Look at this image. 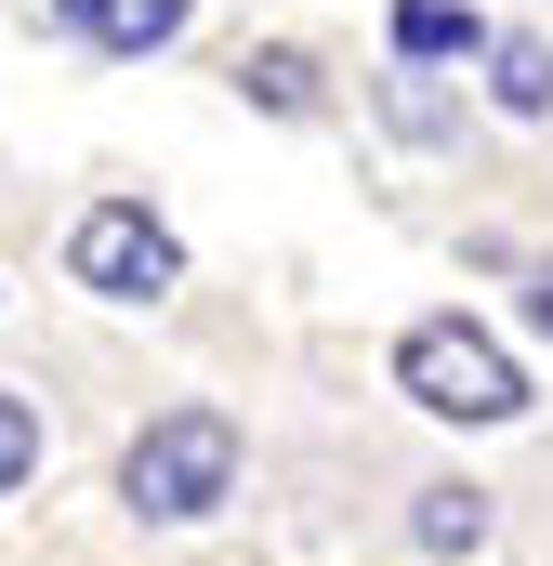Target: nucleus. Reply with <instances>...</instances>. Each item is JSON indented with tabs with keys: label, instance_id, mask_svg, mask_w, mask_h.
Returning <instances> with one entry per match:
<instances>
[{
	"label": "nucleus",
	"instance_id": "obj_5",
	"mask_svg": "<svg viewBox=\"0 0 553 566\" xmlns=\"http://www.w3.org/2000/svg\"><path fill=\"white\" fill-rule=\"evenodd\" d=\"M461 53H488L474 0H396V66H461Z\"/></svg>",
	"mask_w": 553,
	"mask_h": 566
},
{
	"label": "nucleus",
	"instance_id": "obj_8",
	"mask_svg": "<svg viewBox=\"0 0 553 566\" xmlns=\"http://www.w3.org/2000/svg\"><path fill=\"white\" fill-rule=\"evenodd\" d=\"M238 80H251V106H276V119H316V66L303 53H251Z\"/></svg>",
	"mask_w": 553,
	"mask_h": 566
},
{
	"label": "nucleus",
	"instance_id": "obj_9",
	"mask_svg": "<svg viewBox=\"0 0 553 566\" xmlns=\"http://www.w3.org/2000/svg\"><path fill=\"white\" fill-rule=\"evenodd\" d=\"M27 474H40V409H27V396L0 382V501H13Z\"/></svg>",
	"mask_w": 553,
	"mask_h": 566
},
{
	"label": "nucleus",
	"instance_id": "obj_1",
	"mask_svg": "<svg viewBox=\"0 0 553 566\" xmlns=\"http://www.w3.org/2000/svg\"><path fill=\"white\" fill-rule=\"evenodd\" d=\"M119 501L145 527H198L238 501V422L225 409H158V422L119 448Z\"/></svg>",
	"mask_w": 553,
	"mask_h": 566
},
{
	"label": "nucleus",
	"instance_id": "obj_7",
	"mask_svg": "<svg viewBox=\"0 0 553 566\" xmlns=\"http://www.w3.org/2000/svg\"><path fill=\"white\" fill-rule=\"evenodd\" d=\"M474 541H488V488H461V474L421 488V554H474Z\"/></svg>",
	"mask_w": 553,
	"mask_h": 566
},
{
	"label": "nucleus",
	"instance_id": "obj_3",
	"mask_svg": "<svg viewBox=\"0 0 553 566\" xmlns=\"http://www.w3.org/2000/svg\"><path fill=\"white\" fill-rule=\"evenodd\" d=\"M66 264H80V290H106V303H158V290L185 277V251H171V224L145 198H93L80 238H66Z\"/></svg>",
	"mask_w": 553,
	"mask_h": 566
},
{
	"label": "nucleus",
	"instance_id": "obj_2",
	"mask_svg": "<svg viewBox=\"0 0 553 566\" xmlns=\"http://www.w3.org/2000/svg\"><path fill=\"white\" fill-rule=\"evenodd\" d=\"M396 382H409V409H435V422H514V409H528L514 356H501L474 316H421L409 343H396Z\"/></svg>",
	"mask_w": 553,
	"mask_h": 566
},
{
	"label": "nucleus",
	"instance_id": "obj_10",
	"mask_svg": "<svg viewBox=\"0 0 553 566\" xmlns=\"http://www.w3.org/2000/svg\"><path fill=\"white\" fill-rule=\"evenodd\" d=\"M528 329L553 343V264H528Z\"/></svg>",
	"mask_w": 553,
	"mask_h": 566
},
{
	"label": "nucleus",
	"instance_id": "obj_6",
	"mask_svg": "<svg viewBox=\"0 0 553 566\" xmlns=\"http://www.w3.org/2000/svg\"><path fill=\"white\" fill-rule=\"evenodd\" d=\"M488 66H501L488 93H501L514 119H553V40H488Z\"/></svg>",
	"mask_w": 553,
	"mask_h": 566
},
{
	"label": "nucleus",
	"instance_id": "obj_4",
	"mask_svg": "<svg viewBox=\"0 0 553 566\" xmlns=\"http://www.w3.org/2000/svg\"><path fill=\"white\" fill-rule=\"evenodd\" d=\"M93 53H171L185 40V0H53Z\"/></svg>",
	"mask_w": 553,
	"mask_h": 566
}]
</instances>
